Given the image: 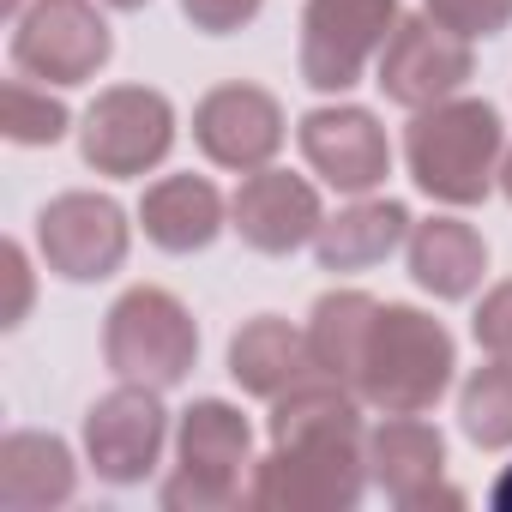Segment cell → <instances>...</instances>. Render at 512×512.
<instances>
[{
	"label": "cell",
	"instance_id": "6da1fadb",
	"mask_svg": "<svg viewBox=\"0 0 512 512\" xmlns=\"http://www.w3.org/2000/svg\"><path fill=\"white\" fill-rule=\"evenodd\" d=\"M494 151V115L482 109H458L446 121H428L416 133V169L428 187L452 193V199H470L482 193V163Z\"/></svg>",
	"mask_w": 512,
	"mask_h": 512
},
{
	"label": "cell",
	"instance_id": "7a4b0ae2",
	"mask_svg": "<svg viewBox=\"0 0 512 512\" xmlns=\"http://www.w3.org/2000/svg\"><path fill=\"white\" fill-rule=\"evenodd\" d=\"M19 55L43 73H85L91 61H103V25H91L73 0H55V7L37 13V25L25 31Z\"/></svg>",
	"mask_w": 512,
	"mask_h": 512
},
{
	"label": "cell",
	"instance_id": "3957f363",
	"mask_svg": "<svg viewBox=\"0 0 512 512\" xmlns=\"http://www.w3.org/2000/svg\"><path fill=\"white\" fill-rule=\"evenodd\" d=\"M163 103L151 97H115L103 115H91V157L115 163V169H133L139 157H157L163 151Z\"/></svg>",
	"mask_w": 512,
	"mask_h": 512
},
{
	"label": "cell",
	"instance_id": "277c9868",
	"mask_svg": "<svg viewBox=\"0 0 512 512\" xmlns=\"http://www.w3.org/2000/svg\"><path fill=\"white\" fill-rule=\"evenodd\" d=\"M241 217H247V235H253V241L284 247V241H296V235L308 229V217H314V199H308L302 187H290V181H260V187L247 193Z\"/></svg>",
	"mask_w": 512,
	"mask_h": 512
},
{
	"label": "cell",
	"instance_id": "5b68a950",
	"mask_svg": "<svg viewBox=\"0 0 512 512\" xmlns=\"http://www.w3.org/2000/svg\"><path fill=\"white\" fill-rule=\"evenodd\" d=\"M308 145H314V157H320L326 169H338V181H350V187L374 181L380 145H374V133H368V121H362V115H344V133H338V139H332V127H326V121H314Z\"/></svg>",
	"mask_w": 512,
	"mask_h": 512
},
{
	"label": "cell",
	"instance_id": "8992f818",
	"mask_svg": "<svg viewBox=\"0 0 512 512\" xmlns=\"http://www.w3.org/2000/svg\"><path fill=\"white\" fill-rule=\"evenodd\" d=\"M211 217H217V199H211L205 187H193V181H175V187H163V193L151 199V229H157L163 241H175V247L205 241V235H211Z\"/></svg>",
	"mask_w": 512,
	"mask_h": 512
},
{
	"label": "cell",
	"instance_id": "52a82bcc",
	"mask_svg": "<svg viewBox=\"0 0 512 512\" xmlns=\"http://www.w3.org/2000/svg\"><path fill=\"white\" fill-rule=\"evenodd\" d=\"M470 241L464 235H452V229H440V235H428L422 241V253H416V266H422V278L428 284H440V290H464V278H470Z\"/></svg>",
	"mask_w": 512,
	"mask_h": 512
},
{
	"label": "cell",
	"instance_id": "ba28073f",
	"mask_svg": "<svg viewBox=\"0 0 512 512\" xmlns=\"http://www.w3.org/2000/svg\"><path fill=\"white\" fill-rule=\"evenodd\" d=\"M253 0H187V13H199V19H211L217 13V25H229L235 13H247Z\"/></svg>",
	"mask_w": 512,
	"mask_h": 512
}]
</instances>
